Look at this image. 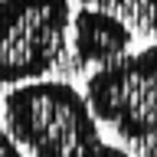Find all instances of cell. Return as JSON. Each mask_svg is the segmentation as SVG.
Segmentation results:
<instances>
[{
    "label": "cell",
    "mask_w": 157,
    "mask_h": 157,
    "mask_svg": "<svg viewBox=\"0 0 157 157\" xmlns=\"http://www.w3.org/2000/svg\"><path fill=\"white\" fill-rule=\"evenodd\" d=\"M3 124L29 157H75L101 141L88 98L56 78L13 85L3 98Z\"/></svg>",
    "instance_id": "6da1fadb"
},
{
    "label": "cell",
    "mask_w": 157,
    "mask_h": 157,
    "mask_svg": "<svg viewBox=\"0 0 157 157\" xmlns=\"http://www.w3.org/2000/svg\"><path fill=\"white\" fill-rule=\"evenodd\" d=\"M69 36V0H0V85H26L49 75Z\"/></svg>",
    "instance_id": "7a4b0ae2"
},
{
    "label": "cell",
    "mask_w": 157,
    "mask_h": 157,
    "mask_svg": "<svg viewBox=\"0 0 157 157\" xmlns=\"http://www.w3.org/2000/svg\"><path fill=\"white\" fill-rule=\"evenodd\" d=\"M85 98L98 121L111 124L128 141L157 134V46L128 52L121 62L88 75Z\"/></svg>",
    "instance_id": "3957f363"
},
{
    "label": "cell",
    "mask_w": 157,
    "mask_h": 157,
    "mask_svg": "<svg viewBox=\"0 0 157 157\" xmlns=\"http://www.w3.org/2000/svg\"><path fill=\"white\" fill-rule=\"evenodd\" d=\"M131 49V29L101 7H82L72 17V52L85 66L121 62Z\"/></svg>",
    "instance_id": "277c9868"
},
{
    "label": "cell",
    "mask_w": 157,
    "mask_h": 157,
    "mask_svg": "<svg viewBox=\"0 0 157 157\" xmlns=\"http://www.w3.org/2000/svg\"><path fill=\"white\" fill-rule=\"evenodd\" d=\"M75 157H131L128 151H121L118 144H108V141H98V144H92V147H85L82 154H75Z\"/></svg>",
    "instance_id": "5b68a950"
},
{
    "label": "cell",
    "mask_w": 157,
    "mask_h": 157,
    "mask_svg": "<svg viewBox=\"0 0 157 157\" xmlns=\"http://www.w3.org/2000/svg\"><path fill=\"white\" fill-rule=\"evenodd\" d=\"M144 7H147V13L157 20V0H144Z\"/></svg>",
    "instance_id": "8992f818"
},
{
    "label": "cell",
    "mask_w": 157,
    "mask_h": 157,
    "mask_svg": "<svg viewBox=\"0 0 157 157\" xmlns=\"http://www.w3.org/2000/svg\"><path fill=\"white\" fill-rule=\"evenodd\" d=\"M98 3H101V0H98Z\"/></svg>",
    "instance_id": "52a82bcc"
}]
</instances>
